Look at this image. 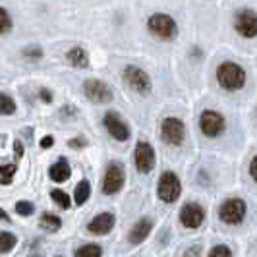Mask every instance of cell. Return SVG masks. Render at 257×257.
I'll return each instance as SVG.
<instances>
[{
    "label": "cell",
    "mask_w": 257,
    "mask_h": 257,
    "mask_svg": "<svg viewBox=\"0 0 257 257\" xmlns=\"http://www.w3.org/2000/svg\"><path fill=\"white\" fill-rule=\"evenodd\" d=\"M39 97H41V101H45L47 104L52 103V93L47 87H43V89L39 91Z\"/></svg>",
    "instance_id": "cell-29"
},
{
    "label": "cell",
    "mask_w": 257,
    "mask_h": 257,
    "mask_svg": "<svg viewBox=\"0 0 257 257\" xmlns=\"http://www.w3.org/2000/svg\"><path fill=\"white\" fill-rule=\"evenodd\" d=\"M114 226H116V217L112 213H101V215H97L93 220H89V224H87L89 232L95 234V236L110 234Z\"/></svg>",
    "instance_id": "cell-14"
},
{
    "label": "cell",
    "mask_w": 257,
    "mask_h": 257,
    "mask_svg": "<svg viewBox=\"0 0 257 257\" xmlns=\"http://www.w3.org/2000/svg\"><path fill=\"white\" fill-rule=\"evenodd\" d=\"M51 199L58 207H62V209H70V207H72V197L66 192H62V190H52Z\"/></svg>",
    "instance_id": "cell-24"
},
{
    "label": "cell",
    "mask_w": 257,
    "mask_h": 257,
    "mask_svg": "<svg viewBox=\"0 0 257 257\" xmlns=\"http://www.w3.org/2000/svg\"><path fill=\"white\" fill-rule=\"evenodd\" d=\"M207 257H232V249L228 245L219 244V245H215V247H211V251H209Z\"/></svg>",
    "instance_id": "cell-27"
},
{
    "label": "cell",
    "mask_w": 257,
    "mask_h": 257,
    "mask_svg": "<svg viewBox=\"0 0 257 257\" xmlns=\"http://www.w3.org/2000/svg\"><path fill=\"white\" fill-rule=\"evenodd\" d=\"M147 29L161 41H172L178 35V24L168 14H153L147 20Z\"/></svg>",
    "instance_id": "cell-3"
},
{
    "label": "cell",
    "mask_w": 257,
    "mask_h": 257,
    "mask_svg": "<svg viewBox=\"0 0 257 257\" xmlns=\"http://www.w3.org/2000/svg\"><path fill=\"white\" fill-rule=\"evenodd\" d=\"M16 112V101L10 95L0 93V114L2 116H12Z\"/></svg>",
    "instance_id": "cell-22"
},
{
    "label": "cell",
    "mask_w": 257,
    "mask_h": 257,
    "mask_svg": "<svg viewBox=\"0 0 257 257\" xmlns=\"http://www.w3.org/2000/svg\"><path fill=\"white\" fill-rule=\"evenodd\" d=\"M0 219L8 220V215H6V213H4V209H0Z\"/></svg>",
    "instance_id": "cell-34"
},
{
    "label": "cell",
    "mask_w": 257,
    "mask_h": 257,
    "mask_svg": "<svg viewBox=\"0 0 257 257\" xmlns=\"http://www.w3.org/2000/svg\"><path fill=\"white\" fill-rule=\"evenodd\" d=\"M83 95L95 104H104L110 103L114 93L110 89L108 83H104L101 79H85L83 81Z\"/></svg>",
    "instance_id": "cell-9"
},
{
    "label": "cell",
    "mask_w": 257,
    "mask_h": 257,
    "mask_svg": "<svg viewBox=\"0 0 257 257\" xmlns=\"http://www.w3.org/2000/svg\"><path fill=\"white\" fill-rule=\"evenodd\" d=\"M124 81L130 89H134L140 95H149L153 89V81L149 74L140 66H126L124 68Z\"/></svg>",
    "instance_id": "cell-6"
},
{
    "label": "cell",
    "mask_w": 257,
    "mask_h": 257,
    "mask_svg": "<svg viewBox=\"0 0 257 257\" xmlns=\"http://www.w3.org/2000/svg\"><path fill=\"white\" fill-rule=\"evenodd\" d=\"M234 29L238 31V35L244 39H255L257 35V16L253 10L244 8L242 12H238L234 20Z\"/></svg>",
    "instance_id": "cell-13"
},
{
    "label": "cell",
    "mask_w": 257,
    "mask_h": 257,
    "mask_svg": "<svg viewBox=\"0 0 257 257\" xmlns=\"http://www.w3.org/2000/svg\"><path fill=\"white\" fill-rule=\"evenodd\" d=\"M14 27V22H12V16L8 14L6 8H2L0 6V35H6V33H10Z\"/></svg>",
    "instance_id": "cell-25"
},
{
    "label": "cell",
    "mask_w": 257,
    "mask_h": 257,
    "mask_svg": "<svg viewBox=\"0 0 257 257\" xmlns=\"http://www.w3.org/2000/svg\"><path fill=\"white\" fill-rule=\"evenodd\" d=\"M104 128L106 132L110 134V138L116 140V142H128L130 138H132V132H130L128 124L122 120V116L114 112V110H110V112H106L104 114Z\"/></svg>",
    "instance_id": "cell-11"
},
{
    "label": "cell",
    "mask_w": 257,
    "mask_h": 257,
    "mask_svg": "<svg viewBox=\"0 0 257 257\" xmlns=\"http://www.w3.org/2000/svg\"><path fill=\"white\" fill-rule=\"evenodd\" d=\"M66 60H68V64L70 66L79 68V70L89 68V54H87L85 49H81V47H74V49H70V51L66 52Z\"/></svg>",
    "instance_id": "cell-17"
},
{
    "label": "cell",
    "mask_w": 257,
    "mask_h": 257,
    "mask_svg": "<svg viewBox=\"0 0 257 257\" xmlns=\"http://www.w3.org/2000/svg\"><path fill=\"white\" fill-rule=\"evenodd\" d=\"M74 257H103V247L97 244H85L77 249Z\"/></svg>",
    "instance_id": "cell-21"
},
{
    "label": "cell",
    "mask_w": 257,
    "mask_h": 257,
    "mask_svg": "<svg viewBox=\"0 0 257 257\" xmlns=\"http://www.w3.org/2000/svg\"><path fill=\"white\" fill-rule=\"evenodd\" d=\"M16 172H18V167H16L14 163L12 165H2V167H0V186L12 184Z\"/></svg>",
    "instance_id": "cell-23"
},
{
    "label": "cell",
    "mask_w": 257,
    "mask_h": 257,
    "mask_svg": "<svg viewBox=\"0 0 257 257\" xmlns=\"http://www.w3.org/2000/svg\"><path fill=\"white\" fill-rule=\"evenodd\" d=\"M249 176H251V180H257V157H253L249 163Z\"/></svg>",
    "instance_id": "cell-31"
},
{
    "label": "cell",
    "mask_w": 257,
    "mask_h": 257,
    "mask_svg": "<svg viewBox=\"0 0 257 257\" xmlns=\"http://www.w3.org/2000/svg\"><path fill=\"white\" fill-rule=\"evenodd\" d=\"M14 149H16V155H18V159H20V157H24V143H22V142H14Z\"/></svg>",
    "instance_id": "cell-32"
},
{
    "label": "cell",
    "mask_w": 257,
    "mask_h": 257,
    "mask_svg": "<svg viewBox=\"0 0 257 257\" xmlns=\"http://www.w3.org/2000/svg\"><path fill=\"white\" fill-rule=\"evenodd\" d=\"M126 184V170L120 163H110L104 170L103 182H101V192L104 195H114Z\"/></svg>",
    "instance_id": "cell-7"
},
{
    "label": "cell",
    "mask_w": 257,
    "mask_h": 257,
    "mask_svg": "<svg viewBox=\"0 0 257 257\" xmlns=\"http://www.w3.org/2000/svg\"><path fill=\"white\" fill-rule=\"evenodd\" d=\"M49 176H51V180L56 182V184H64V182L70 180V176H72V167H70V163H68L66 157H60L54 165H51Z\"/></svg>",
    "instance_id": "cell-16"
},
{
    "label": "cell",
    "mask_w": 257,
    "mask_h": 257,
    "mask_svg": "<svg viewBox=\"0 0 257 257\" xmlns=\"http://www.w3.org/2000/svg\"><path fill=\"white\" fill-rule=\"evenodd\" d=\"M91 197V184L87 180H81L74 190V203L76 205H83Z\"/></svg>",
    "instance_id": "cell-18"
},
{
    "label": "cell",
    "mask_w": 257,
    "mask_h": 257,
    "mask_svg": "<svg viewBox=\"0 0 257 257\" xmlns=\"http://www.w3.org/2000/svg\"><path fill=\"white\" fill-rule=\"evenodd\" d=\"M245 70L240 64L232 62V60H224L220 62L217 68V81L222 89L226 91H240L245 85Z\"/></svg>",
    "instance_id": "cell-1"
},
{
    "label": "cell",
    "mask_w": 257,
    "mask_h": 257,
    "mask_svg": "<svg viewBox=\"0 0 257 257\" xmlns=\"http://www.w3.org/2000/svg\"><path fill=\"white\" fill-rule=\"evenodd\" d=\"M203 220H205V209H203V205H199L195 201H190V203L182 205L180 222L186 228L195 230V228H199L203 224Z\"/></svg>",
    "instance_id": "cell-12"
},
{
    "label": "cell",
    "mask_w": 257,
    "mask_h": 257,
    "mask_svg": "<svg viewBox=\"0 0 257 257\" xmlns=\"http://www.w3.org/2000/svg\"><path fill=\"white\" fill-rule=\"evenodd\" d=\"M157 195L163 203H176L182 195V182L176 172L165 170L157 184Z\"/></svg>",
    "instance_id": "cell-2"
},
{
    "label": "cell",
    "mask_w": 257,
    "mask_h": 257,
    "mask_svg": "<svg viewBox=\"0 0 257 257\" xmlns=\"http://www.w3.org/2000/svg\"><path fill=\"white\" fill-rule=\"evenodd\" d=\"M151 230H153V220L147 219V217H143V219H140L134 226H132V228H130L128 242L132 245L143 244V242L147 240V236L151 234Z\"/></svg>",
    "instance_id": "cell-15"
},
{
    "label": "cell",
    "mask_w": 257,
    "mask_h": 257,
    "mask_svg": "<svg viewBox=\"0 0 257 257\" xmlns=\"http://www.w3.org/2000/svg\"><path fill=\"white\" fill-rule=\"evenodd\" d=\"M245 215H247V203L238 197L226 199L219 207V219L224 224H240V222H244Z\"/></svg>",
    "instance_id": "cell-8"
},
{
    "label": "cell",
    "mask_w": 257,
    "mask_h": 257,
    "mask_svg": "<svg viewBox=\"0 0 257 257\" xmlns=\"http://www.w3.org/2000/svg\"><path fill=\"white\" fill-rule=\"evenodd\" d=\"M39 222H41V228H45L47 232H56L60 230V226H62V219L52 215V213H45Z\"/></svg>",
    "instance_id": "cell-19"
},
{
    "label": "cell",
    "mask_w": 257,
    "mask_h": 257,
    "mask_svg": "<svg viewBox=\"0 0 257 257\" xmlns=\"http://www.w3.org/2000/svg\"><path fill=\"white\" fill-rule=\"evenodd\" d=\"M199 128H201V134L209 138V140H215V138H220L226 130V120L224 116L217 112V110H211L207 108L201 112L199 116Z\"/></svg>",
    "instance_id": "cell-5"
},
{
    "label": "cell",
    "mask_w": 257,
    "mask_h": 257,
    "mask_svg": "<svg viewBox=\"0 0 257 257\" xmlns=\"http://www.w3.org/2000/svg\"><path fill=\"white\" fill-rule=\"evenodd\" d=\"M16 213H18L20 217H31V215L35 213V205H33L31 201L22 199V201H18V203H16Z\"/></svg>",
    "instance_id": "cell-26"
},
{
    "label": "cell",
    "mask_w": 257,
    "mask_h": 257,
    "mask_svg": "<svg viewBox=\"0 0 257 257\" xmlns=\"http://www.w3.org/2000/svg\"><path fill=\"white\" fill-rule=\"evenodd\" d=\"M39 145H41V149H51L52 145H54V138H52V136H45Z\"/></svg>",
    "instance_id": "cell-30"
},
{
    "label": "cell",
    "mask_w": 257,
    "mask_h": 257,
    "mask_svg": "<svg viewBox=\"0 0 257 257\" xmlns=\"http://www.w3.org/2000/svg\"><path fill=\"white\" fill-rule=\"evenodd\" d=\"M70 147H83L85 145V142L83 140H70V143H68Z\"/></svg>",
    "instance_id": "cell-33"
},
{
    "label": "cell",
    "mask_w": 257,
    "mask_h": 257,
    "mask_svg": "<svg viewBox=\"0 0 257 257\" xmlns=\"http://www.w3.org/2000/svg\"><path fill=\"white\" fill-rule=\"evenodd\" d=\"M134 163H136V168H138L142 174H149V172L155 168V163H157V155H155L153 145H151L149 142L136 143Z\"/></svg>",
    "instance_id": "cell-10"
},
{
    "label": "cell",
    "mask_w": 257,
    "mask_h": 257,
    "mask_svg": "<svg viewBox=\"0 0 257 257\" xmlns=\"http://www.w3.org/2000/svg\"><path fill=\"white\" fill-rule=\"evenodd\" d=\"M24 56H26L27 60H33V62H37V60H41L43 58V49L41 47H27V49H24Z\"/></svg>",
    "instance_id": "cell-28"
},
{
    "label": "cell",
    "mask_w": 257,
    "mask_h": 257,
    "mask_svg": "<svg viewBox=\"0 0 257 257\" xmlns=\"http://www.w3.org/2000/svg\"><path fill=\"white\" fill-rule=\"evenodd\" d=\"M161 138L172 147H180L186 140V124L178 116H167L161 124Z\"/></svg>",
    "instance_id": "cell-4"
},
{
    "label": "cell",
    "mask_w": 257,
    "mask_h": 257,
    "mask_svg": "<svg viewBox=\"0 0 257 257\" xmlns=\"http://www.w3.org/2000/svg\"><path fill=\"white\" fill-rule=\"evenodd\" d=\"M16 244H18L16 234L6 232V230L0 232V253H8V251H12L14 247H16Z\"/></svg>",
    "instance_id": "cell-20"
}]
</instances>
